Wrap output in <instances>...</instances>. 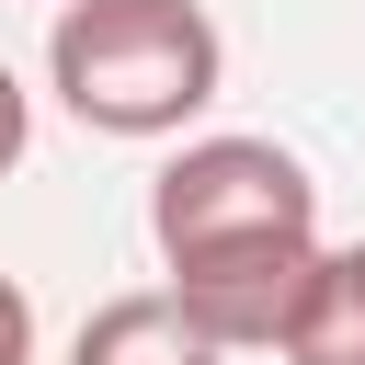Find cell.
<instances>
[{
    "mask_svg": "<svg viewBox=\"0 0 365 365\" xmlns=\"http://www.w3.org/2000/svg\"><path fill=\"white\" fill-rule=\"evenodd\" d=\"M46 80L103 137H171L182 114L217 103L228 46L194 0H68L46 34Z\"/></svg>",
    "mask_w": 365,
    "mask_h": 365,
    "instance_id": "cell-1",
    "label": "cell"
},
{
    "mask_svg": "<svg viewBox=\"0 0 365 365\" xmlns=\"http://www.w3.org/2000/svg\"><path fill=\"white\" fill-rule=\"evenodd\" d=\"M148 240L160 262H217V251H274V240H319V182L274 148V137H194L160 182H148Z\"/></svg>",
    "mask_w": 365,
    "mask_h": 365,
    "instance_id": "cell-2",
    "label": "cell"
},
{
    "mask_svg": "<svg viewBox=\"0 0 365 365\" xmlns=\"http://www.w3.org/2000/svg\"><path fill=\"white\" fill-rule=\"evenodd\" d=\"M308 274H319V240L217 251V262H182V274H171V308H182L217 354H262V342H285V319H297Z\"/></svg>",
    "mask_w": 365,
    "mask_h": 365,
    "instance_id": "cell-3",
    "label": "cell"
},
{
    "mask_svg": "<svg viewBox=\"0 0 365 365\" xmlns=\"http://www.w3.org/2000/svg\"><path fill=\"white\" fill-rule=\"evenodd\" d=\"M68 365H217V342L171 308V285L160 297H103L91 319H80V342H68Z\"/></svg>",
    "mask_w": 365,
    "mask_h": 365,
    "instance_id": "cell-4",
    "label": "cell"
},
{
    "mask_svg": "<svg viewBox=\"0 0 365 365\" xmlns=\"http://www.w3.org/2000/svg\"><path fill=\"white\" fill-rule=\"evenodd\" d=\"M274 354L285 365H365V240L319 251V274H308V297H297V319H285Z\"/></svg>",
    "mask_w": 365,
    "mask_h": 365,
    "instance_id": "cell-5",
    "label": "cell"
},
{
    "mask_svg": "<svg viewBox=\"0 0 365 365\" xmlns=\"http://www.w3.org/2000/svg\"><path fill=\"white\" fill-rule=\"evenodd\" d=\"M0 365H34V297L0 274Z\"/></svg>",
    "mask_w": 365,
    "mask_h": 365,
    "instance_id": "cell-6",
    "label": "cell"
},
{
    "mask_svg": "<svg viewBox=\"0 0 365 365\" xmlns=\"http://www.w3.org/2000/svg\"><path fill=\"white\" fill-rule=\"evenodd\" d=\"M23 137H34V103H23V80H11V68H0V171H11V160H23Z\"/></svg>",
    "mask_w": 365,
    "mask_h": 365,
    "instance_id": "cell-7",
    "label": "cell"
}]
</instances>
